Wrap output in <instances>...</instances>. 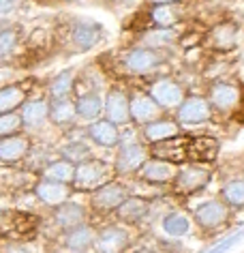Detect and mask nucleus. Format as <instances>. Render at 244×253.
<instances>
[{"instance_id":"f257e3e1","label":"nucleus","mask_w":244,"mask_h":253,"mask_svg":"<svg viewBox=\"0 0 244 253\" xmlns=\"http://www.w3.org/2000/svg\"><path fill=\"white\" fill-rule=\"evenodd\" d=\"M229 211L231 208L225 204L223 200H208L195 208L193 217H195V223L202 227L204 232H216L227 225Z\"/></svg>"},{"instance_id":"f03ea898","label":"nucleus","mask_w":244,"mask_h":253,"mask_svg":"<svg viewBox=\"0 0 244 253\" xmlns=\"http://www.w3.org/2000/svg\"><path fill=\"white\" fill-rule=\"evenodd\" d=\"M111 178V169L103 161H84L75 169V187L79 191H99Z\"/></svg>"},{"instance_id":"7ed1b4c3","label":"nucleus","mask_w":244,"mask_h":253,"mask_svg":"<svg viewBox=\"0 0 244 253\" xmlns=\"http://www.w3.org/2000/svg\"><path fill=\"white\" fill-rule=\"evenodd\" d=\"M212 178L210 169L199 168V166H189L178 169L176 178H174V191L178 195H193L208 185Z\"/></svg>"},{"instance_id":"20e7f679","label":"nucleus","mask_w":244,"mask_h":253,"mask_svg":"<svg viewBox=\"0 0 244 253\" xmlns=\"http://www.w3.org/2000/svg\"><path fill=\"white\" fill-rule=\"evenodd\" d=\"M150 97L159 103L163 110H172V107H180L184 101V92L174 80L161 78L150 86Z\"/></svg>"},{"instance_id":"39448f33","label":"nucleus","mask_w":244,"mask_h":253,"mask_svg":"<svg viewBox=\"0 0 244 253\" xmlns=\"http://www.w3.org/2000/svg\"><path fill=\"white\" fill-rule=\"evenodd\" d=\"M127 200H129L127 189H124L122 185H118V182H107V185H103L95 193L92 206H95V211H101V212H114Z\"/></svg>"},{"instance_id":"423d86ee","label":"nucleus","mask_w":244,"mask_h":253,"mask_svg":"<svg viewBox=\"0 0 244 253\" xmlns=\"http://www.w3.org/2000/svg\"><path fill=\"white\" fill-rule=\"evenodd\" d=\"M212 116V105L210 101L202 97H186L182 105L178 107V123L182 125H202L208 123Z\"/></svg>"},{"instance_id":"0eeeda50","label":"nucleus","mask_w":244,"mask_h":253,"mask_svg":"<svg viewBox=\"0 0 244 253\" xmlns=\"http://www.w3.org/2000/svg\"><path fill=\"white\" fill-rule=\"evenodd\" d=\"M186 140H189V135H176V137H170V140H163L159 144H152L150 155L156 157V159L170 161L174 166H176V163H184V161H189Z\"/></svg>"},{"instance_id":"6e6552de","label":"nucleus","mask_w":244,"mask_h":253,"mask_svg":"<svg viewBox=\"0 0 244 253\" xmlns=\"http://www.w3.org/2000/svg\"><path fill=\"white\" fill-rule=\"evenodd\" d=\"M242 103V92L236 84L227 82H216L210 88V105L218 112H234Z\"/></svg>"},{"instance_id":"1a4fd4ad","label":"nucleus","mask_w":244,"mask_h":253,"mask_svg":"<svg viewBox=\"0 0 244 253\" xmlns=\"http://www.w3.org/2000/svg\"><path fill=\"white\" fill-rule=\"evenodd\" d=\"M146 161H148V150L143 148L141 144H137V142L124 144L116 157V172L118 174L139 172Z\"/></svg>"},{"instance_id":"9d476101","label":"nucleus","mask_w":244,"mask_h":253,"mask_svg":"<svg viewBox=\"0 0 244 253\" xmlns=\"http://www.w3.org/2000/svg\"><path fill=\"white\" fill-rule=\"evenodd\" d=\"M178 169L174 168V163L163 161V159H148L139 169V178L148 185H165V182H174Z\"/></svg>"},{"instance_id":"9b49d317","label":"nucleus","mask_w":244,"mask_h":253,"mask_svg":"<svg viewBox=\"0 0 244 253\" xmlns=\"http://www.w3.org/2000/svg\"><path fill=\"white\" fill-rule=\"evenodd\" d=\"M129 232L118 225H109L99 232L95 240V253H122L129 247Z\"/></svg>"},{"instance_id":"f8f14e48","label":"nucleus","mask_w":244,"mask_h":253,"mask_svg":"<svg viewBox=\"0 0 244 253\" xmlns=\"http://www.w3.org/2000/svg\"><path fill=\"white\" fill-rule=\"evenodd\" d=\"M186 155L193 163H208L214 161L218 155V142L208 135H189L186 140Z\"/></svg>"},{"instance_id":"ddd939ff","label":"nucleus","mask_w":244,"mask_h":253,"mask_svg":"<svg viewBox=\"0 0 244 253\" xmlns=\"http://www.w3.org/2000/svg\"><path fill=\"white\" fill-rule=\"evenodd\" d=\"M161 110L163 107L156 103L152 97H148V94L137 92V94H133V99H131V118H133L135 123H141V125L154 123V120H159Z\"/></svg>"},{"instance_id":"4468645a","label":"nucleus","mask_w":244,"mask_h":253,"mask_svg":"<svg viewBox=\"0 0 244 253\" xmlns=\"http://www.w3.org/2000/svg\"><path fill=\"white\" fill-rule=\"evenodd\" d=\"M36 198H39L43 204H49V206H60L65 204L71 195V189L65 182H56V180H41L35 189Z\"/></svg>"},{"instance_id":"2eb2a0df","label":"nucleus","mask_w":244,"mask_h":253,"mask_svg":"<svg viewBox=\"0 0 244 253\" xmlns=\"http://www.w3.org/2000/svg\"><path fill=\"white\" fill-rule=\"evenodd\" d=\"M159 62H161V58L156 52L139 47V49H131L127 54L124 67H127L131 73H150V71H154Z\"/></svg>"},{"instance_id":"dca6fc26","label":"nucleus","mask_w":244,"mask_h":253,"mask_svg":"<svg viewBox=\"0 0 244 253\" xmlns=\"http://www.w3.org/2000/svg\"><path fill=\"white\" fill-rule=\"evenodd\" d=\"M105 112H107V120H111L114 125H124L131 118V101L124 92L120 90H111L105 101Z\"/></svg>"},{"instance_id":"f3484780","label":"nucleus","mask_w":244,"mask_h":253,"mask_svg":"<svg viewBox=\"0 0 244 253\" xmlns=\"http://www.w3.org/2000/svg\"><path fill=\"white\" fill-rule=\"evenodd\" d=\"M54 219L62 230H75L79 225H86V211L79 204H73V202H65L56 208Z\"/></svg>"},{"instance_id":"a211bd4d","label":"nucleus","mask_w":244,"mask_h":253,"mask_svg":"<svg viewBox=\"0 0 244 253\" xmlns=\"http://www.w3.org/2000/svg\"><path fill=\"white\" fill-rule=\"evenodd\" d=\"M180 133V125L174 123L170 118H159L154 123H148L143 126V137L150 144H159L163 140H170V137H176Z\"/></svg>"},{"instance_id":"6ab92c4d","label":"nucleus","mask_w":244,"mask_h":253,"mask_svg":"<svg viewBox=\"0 0 244 253\" xmlns=\"http://www.w3.org/2000/svg\"><path fill=\"white\" fill-rule=\"evenodd\" d=\"M210 41H212V47L218 49V52H229V49H234L236 41H238L236 24L223 22V24H218V26H214L210 33Z\"/></svg>"},{"instance_id":"aec40b11","label":"nucleus","mask_w":244,"mask_h":253,"mask_svg":"<svg viewBox=\"0 0 244 253\" xmlns=\"http://www.w3.org/2000/svg\"><path fill=\"white\" fill-rule=\"evenodd\" d=\"M28 153V140L20 135H11L0 140V161L4 163H15L24 159Z\"/></svg>"},{"instance_id":"412c9836","label":"nucleus","mask_w":244,"mask_h":253,"mask_svg":"<svg viewBox=\"0 0 244 253\" xmlns=\"http://www.w3.org/2000/svg\"><path fill=\"white\" fill-rule=\"evenodd\" d=\"M95 240H97V236H95L92 227L79 225V227H75V230H69L65 245H67V249H71V251L84 253V251H88L90 247H95Z\"/></svg>"},{"instance_id":"4be33fe9","label":"nucleus","mask_w":244,"mask_h":253,"mask_svg":"<svg viewBox=\"0 0 244 253\" xmlns=\"http://www.w3.org/2000/svg\"><path fill=\"white\" fill-rule=\"evenodd\" d=\"M148 212H150V204H148V200H143V198H129L118 208V217H120L124 223H139V221L148 217Z\"/></svg>"},{"instance_id":"5701e85b","label":"nucleus","mask_w":244,"mask_h":253,"mask_svg":"<svg viewBox=\"0 0 244 253\" xmlns=\"http://www.w3.org/2000/svg\"><path fill=\"white\" fill-rule=\"evenodd\" d=\"M88 133L99 146H116L120 142V133H118L116 125L111 120H99V123L90 125Z\"/></svg>"},{"instance_id":"b1692460","label":"nucleus","mask_w":244,"mask_h":253,"mask_svg":"<svg viewBox=\"0 0 244 253\" xmlns=\"http://www.w3.org/2000/svg\"><path fill=\"white\" fill-rule=\"evenodd\" d=\"M161 227H163V232H165L167 236L178 238V236H184V234L191 230V221L182 211H172V212L163 214Z\"/></svg>"},{"instance_id":"393cba45","label":"nucleus","mask_w":244,"mask_h":253,"mask_svg":"<svg viewBox=\"0 0 244 253\" xmlns=\"http://www.w3.org/2000/svg\"><path fill=\"white\" fill-rule=\"evenodd\" d=\"M221 200L229 208H244V176L229 178L221 189Z\"/></svg>"},{"instance_id":"a878e982","label":"nucleus","mask_w":244,"mask_h":253,"mask_svg":"<svg viewBox=\"0 0 244 253\" xmlns=\"http://www.w3.org/2000/svg\"><path fill=\"white\" fill-rule=\"evenodd\" d=\"M73 39H75V43H77L81 49L95 47L97 43H99V39H101V35H99V26H97V24H92V22H79V24H75Z\"/></svg>"},{"instance_id":"bb28decb","label":"nucleus","mask_w":244,"mask_h":253,"mask_svg":"<svg viewBox=\"0 0 244 253\" xmlns=\"http://www.w3.org/2000/svg\"><path fill=\"white\" fill-rule=\"evenodd\" d=\"M47 114H49V107L45 101H28L22 110V120L28 126H36L45 120Z\"/></svg>"},{"instance_id":"cd10ccee","label":"nucleus","mask_w":244,"mask_h":253,"mask_svg":"<svg viewBox=\"0 0 244 253\" xmlns=\"http://www.w3.org/2000/svg\"><path fill=\"white\" fill-rule=\"evenodd\" d=\"M45 178L47 180H56V182H65L69 185L71 180H75V168L71 161H56L49 163V168L45 169Z\"/></svg>"},{"instance_id":"c85d7f7f","label":"nucleus","mask_w":244,"mask_h":253,"mask_svg":"<svg viewBox=\"0 0 244 253\" xmlns=\"http://www.w3.org/2000/svg\"><path fill=\"white\" fill-rule=\"evenodd\" d=\"M75 105H77V114L81 118H97L103 110V101L99 99V94H95V92L81 94Z\"/></svg>"},{"instance_id":"c756f323","label":"nucleus","mask_w":244,"mask_h":253,"mask_svg":"<svg viewBox=\"0 0 244 253\" xmlns=\"http://www.w3.org/2000/svg\"><path fill=\"white\" fill-rule=\"evenodd\" d=\"M24 90L20 86H7L0 90V114H7L11 110H15L20 103H24Z\"/></svg>"},{"instance_id":"7c9ffc66","label":"nucleus","mask_w":244,"mask_h":253,"mask_svg":"<svg viewBox=\"0 0 244 253\" xmlns=\"http://www.w3.org/2000/svg\"><path fill=\"white\" fill-rule=\"evenodd\" d=\"M75 114H77V105H73L71 101H67V99H58L52 107V120L58 125L71 123L75 118Z\"/></svg>"},{"instance_id":"2f4dec72","label":"nucleus","mask_w":244,"mask_h":253,"mask_svg":"<svg viewBox=\"0 0 244 253\" xmlns=\"http://www.w3.org/2000/svg\"><path fill=\"white\" fill-rule=\"evenodd\" d=\"M178 20V11L174 9V2L170 4H156V9L152 11V22L161 28H170L174 22Z\"/></svg>"},{"instance_id":"473e14b6","label":"nucleus","mask_w":244,"mask_h":253,"mask_svg":"<svg viewBox=\"0 0 244 253\" xmlns=\"http://www.w3.org/2000/svg\"><path fill=\"white\" fill-rule=\"evenodd\" d=\"M62 155H65V159L71 161V163H84V161H88L90 150H88L86 144H81V142H71L62 148Z\"/></svg>"},{"instance_id":"72a5a7b5","label":"nucleus","mask_w":244,"mask_h":253,"mask_svg":"<svg viewBox=\"0 0 244 253\" xmlns=\"http://www.w3.org/2000/svg\"><path fill=\"white\" fill-rule=\"evenodd\" d=\"M22 116H17V114H0V135H13L17 129L22 126Z\"/></svg>"},{"instance_id":"f704fd0d","label":"nucleus","mask_w":244,"mask_h":253,"mask_svg":"<svg viewBox=\"0 0 244 253\" xmlns=\"http://www.w3.org/2000/svg\"><path fill=\"white\" fill-rule=\"evenodd\" d=\"M73 75L71 73H62V75H58V78H56L54 82H52V88H49V90H52V94L56 99H65L67 94H69V90H71V84H73Z\"/></svg>"},{"instance_id":"c9c22d12","label":"nucleus","mask_w":244,"mask_h":253,"mask_svg":"<svg viewBox=\"0 0 244 253\" xmlns=\"http://www.w3.org/2000/svg\"><path fill=\"white\" fill-rule=\"evenodd\" d=\"M242 236H244V230H242V232H236L234 236H229V238H223L221 243H218V245H214V247H212V249H208L206 253H227L229 249H234V247H236L238 243H240V240H242Z\"/></svg>"},{"instance_id":"e433bc0d","label":"nucleus","mask_w":244,"mask_h":253,"mask_svg":"<svg viewBox=\"0 0 244 253\" xmlns=\"http://www.w3.org/2000/svg\"><path fill=\"white\" fill-rule=\"evenodd\" d=\"M15 45V33L13 30H4V33H0V56L2 54H9L11 49Z\"/></svg>"},{"instance_id":"4c0bfd02","label":"nucleus","mask_w":244,"mask_h":253,"mask_svg":"<svg viewBox=\"0 0 244 253\" xmlns=\"http://www.w3.org/2000/svg\"><path fill=\"white\" fill-rule=\"evenodd\" d=\"M4 253H35V249H30L26 245H11V247H7Z\"/></svg>"},{"instance_id":"58836bf2","label":"nucleus","mask_w":244,"mask_h":253,"mask_svg":"<svg viewBox=\"0 0 244 253\" xmlns=\"http://www.w3.org/2000/svg\"><path fill=\"white\" fill-rule=\"evenodd\" d=\"M13 7V0H0V13H7Z\"/></svg>"},{"instance_id":"ea45409f","label":"nucleus","mask_w":244,"mask_h":253,"mask_svg":"<svg viewBox=\"0 0 244 253\" xmlns=\"http://www.w3.org/2000/svg\"><path fill=\"white\" fill-rule=\"evenodd\" d=\"M135 253H159V251H154V249H150V247H139Z\"/></svg>"},{"instance_id":"a19ab883","label":"nucleus","mask_w":244,"mask_h":253,"mask_svg":"<svg viewBox=\"0 0 244 253\" xmlns=\"http://www.w3.org/2000/svg\"><path fill=\"white\" fill-rule=\"evenodd\" d=\"M154 4H170V2H176V0H152Z\"/></svg>"}]
</instances>
